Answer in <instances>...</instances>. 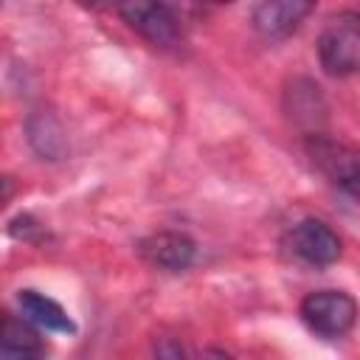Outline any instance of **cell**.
Here are the masks:
<instances>
[{
  "mask_svg": "<svg viewBox=\"0 0 360 360\" xmlns=\"http://www.w3.org/2000/svg\"><path fill=\"white\" fill-rule=\"evenodd\" d=\"M318 59L329 76L360 70V14L343 11L332 17L318 37Z\"/></svg>",
  "mask_w": 360,
  "mask_h": 360,
  "instance_id": "cell-1",
  "label": "cell"
},
{
  "mask_svg": "<svg viewBox=\"0 0 360 360\" xmlns=\"http://www.w3.org/2000/svg\"><path fill=\"white\" fill-rule=\"evenodd\" d=\"M121 17L152 45L177 48L183 42L180 14L166 0H118Z\"/></svg>",
  "mask_w": 360,
  "mask_h": 360,
  "instance_id": "cell-2",
  "label": "cell"
},
{
  "mask_svg": "<svg viewBox=\"0 0 360 360\" xmlns=\"http://www.w3.org/2000/svg\"><path fill=\"white\" fill-rule=\"evenodd\" d=\"M301 318L315 335L340 338L357 321V301L343 290H315L301 301Z\"/></svg>",
  "mask_w": 360,
  "mask_h": 360,
  "instance_id": "cell-3",
  "label": "cell"
},
{
  "mask_svg": "<svg viewBox=\"0 0 360 360\" xmlns=\"http://www.w3.org/2000/svg\"><path fill=\"white\" fill-rule=\"evenodd\" d=\"M287 250L292 259L309 267H329L340 259V236L321 219H301L287 233Z\"/></svg>",
  "mask_w": 360,
  "mask_h": 360,
  "instance_id": "cell-4",
  "label": "cell"
},
{
  "mask_svg": "<svg viewBox=\"0 0 360 360\" xmlns=\"http://www.w3.org/2000/svg\"><path fill=\"white\" fill-rule=\"evenodd\" d=\"M138 253H141V259H143L149 267L169 270V273H180V270H186V267L194 262V242H191L188 236H183V233L160 231V233L146 236V239L138 245Z\"/></svg>",
  "mask_w": 360,
  "mask_h": 360,
  "instance_id": "cell-5",
  "label": "cell"
},
{
  "mask_svg": "<svg viewBox=\"0 0 360 360\" xmlns=\"http://www.w3.org/2000/svg\"><path fill=\"white\" fill-rule=\"evenodd\" d=\"M318 0H264L253 11V25L264 37L292 34L315 8Z\"/></svg>",
  "mask_w": 360,
  "mask_h": 360,
  "instance_id": "cell-6",
  "label": "cell"
},
{
  "mask_svg": "<svg viewBox=\"0 0 360 360\" xmlns=\"http://www.w3.org/2000/svg\"><path fill=\"white\" fill-rule=\"evenodd\" d=\"M17 304H20V312L39 329H48V332H62V335H73L76 332V323L68 318V312L48 295L37 292V290H22L17 295Z\"/></svg>",
  "mask_w": 360,
  "mask_h": 360,
  "instance_id": "cell-7",
  "label": "cell"
},
{
  "mask_svg": "<svg viewBox=\"0 0 360 360\" xmlns=\"http://www.w3.org/2000/svg\"><path fill=\"white\" fill-rule=\"evenodd\" d=\"M0 349L8 357H37L42 352V340H39V335L34 332V326H31V321L25 315L22 318L6 315L3 318Z\"/></svg>",
  "mask_w": 360,
  "mask_h": 360,
  "instance_id": "cell-8",
  "label": "cell"
},
{
  "mask_svg": "<svg viewBox=\"0 0 360 360\" xmlns=\"http://www.w3.org/2000/svg\"><path fill=\"white\" fill-rule=\"evenodd\" d=\"M79 6H84V8H90V11H98V8H104L110 0H76Z\"/></svg>",
  "mask_w": 360,
  "mask_h": 360,
  "instance_id": "cell-9",
  "label": "cell"
},
{
  "mask_svg": "<svg viewBox=\"0 0 360 360\" xmlns=\"http://www.w3.org/2000/svg\"><path fill=\"white\" fill-rule=\"evenodd\" d=\"M205 3H233V0H205Z\"/></svg>",
  "mask_w": 360,
  "mask_h": 360,
  "instance_id": "cell-10",
  "label": "cell"
},
{
  "mask_svg": "<svg viewBox=\"0 0 360 360\" xmlns=\"http://www.w3.org/2000/svg\"><path fill=\"white\" fill-rule=\"evenodd\" d=\"M354 197H360V183H357V191H354Z\"/></svg>",
  "mask_w": 360,
  "mask_h": 360,
  "instance_id": "cell-11",
  "label": "cell"
}]
</instances>
